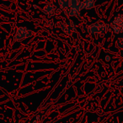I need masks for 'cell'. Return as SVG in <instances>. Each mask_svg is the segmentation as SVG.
Here are the masks:
<instances>
[{
  "instance_id": "obj_4",
  "label": "cell",
  "mask_w": 123,
  "mask_h": 123,
  "mask_svg": "<svg viewBox=\"0 0 123 123\" xmlns=\"http://www.w3.org/2000/svg\"><path fill=\"white\" fill-rule=\"evenodd\" d=\"M62 31H63V33L69 35V36L74 35L77 31V25L73 21H68L62 25Z\"/></svg>"
},
{
  "instance_id": "obj_3",
  "label": "cell",
  "mask_w": 123,
  "mask_h": 123,
  "mask_svg": "<svg viewBox=\"0 0 123 123\" xmlns=\"http://www.w3.org/2000/svg\"><path fill=\"white\" fill-rule=\"evenodd\" d=\"M111 28L112 31L116 34L123 33V15L119 14L114 19L111 25Z\"/></svg>"
},
{
  "instance_id": "obj_11",
  "label": "cell",
  "mask_w": 123,
  "mask_h": 123,
  "mask_svg": "<svg viewBox=\"0 0 123 123\" xmlns=\"http://www.w3.org/2000/svg\"><path fill=\"white\" fill-rule=\"evenodd\" d=\"M110 59V58H109V56H106V60H107V61H108V60H109Z\"/></svg>"
},
{
  "instance_id": "obj_1",
  "label": "cell",
  "mask_w": 123,
  "mask_h": 123,
  "mask_svg": "<svg viewBox=\"0 0 123 123\" xmlns=\"http://www.w3.org/2000/svg\"><path fill=\"white\" fill-rule=\"evenodd\" d=\"M108 29H109V25H108L102 22H98L88 25L86 27V31L88 33H89V34L98 35V34L105 33V31H108Z\"/></svg>"
},
{
  "instance_id": "obj_6",
  "label": "cell",
  "mask_w": 123,
  "mask_h": 123,
  "mask_svg": "<svg viewBox=\"0 0 123 123\" xmlns=\"http://www.w3.org/2000/svg\"><path fill=\"white\" fill-rule=\"evenodd\" d=\"M96 0H84L82 1V9H90L94 7Z\"/></svg>"
},
{
  "instance_id": "obj_8",
  "label": "cell",
  "mask_w": 123,
  "mask_h": 123,
  "mask_svg": "<svg viewBox=\"0 0 123 123\" xmlns=\"http://www.w3.org/2000/svg\"><path fill=\"white\" fill-rule=\"evenodd\" d=\"M58 4L62 9H68L70 6V0H58Z\"/></svg>"
},
{
  "instance_id": "obj_10",
  "label": "cell",
  "mask_w": 123,
  "mask_h": 123,
  "mask_svg": "<svg viewBox=\"0 0 123 123\" xmlns=\"http://www.w3.org/2000/svg\"><path fill=\"white\" fill-rule=\"evenodd\" d=\"M116 46L118 48L123 49V37H119L116 41Z\"/></svg>"
},
{
  "instance_id": "obj_7",
  "label": "cell",
  "mask_w": 123,
  "mask_h": 123,
  "mask_svg": "<svg viewBox=\"0 0 123 123\" xmlns=\"http://www.w3.org/2000/svg\"><path fill=\"white\" fill-rule=\"evenodd\" d=\"M43 12L46 15L52 16L55 14V7L52 4H46L43 9Z\"/></svg>"
},
{
  "instance_id": "obj_5",
  "label": "cell",
  "mask_w": 123,
  "mask_h": 123,
  "mask_svg": "<svg viewBox=\"0 0 123 123\" xmlns=\"http://www.w3.org/2000/svg\"><path fill=\"white\" fill-rule=\"evenodd\" d=\"M81 5H82V1H80V0H70L69 9H74V10L80 12L81 9H82V6Z\"/></svg>"
},
{
  "instance_id": "obj_2",
  "label": "cell",
  "mask_w": 123,
  "mask_h": 123,
  "mask_svg": "<svg viewBox=\"0 0 123 123\" xmlns=\"http://www.w3.org/2000/svg\"><path fill=\"white\" fill-rule=\"evenodd\" d=\"M33 36V32L31 30L27 29L26 27H19L17 29L15 35H14V40L15 41H20L26 38L31 37Z\"/></svg>"
},
{
  "instance_id": "obj_9",
  "label": "cell",
  "mask_w": 123,
  "mask_h": 123,
  "mask_svg": "<svg viewBox=\"0 0 123 123\" xmlns=\"http://www.w3.org/2000/svg\"><path fill=\"white\" fill-rule=\"evenodd\" d=\"M68 14L71 17H80V12L77 10H74V9H68Z\"/></svg>"
}]
</instances>
